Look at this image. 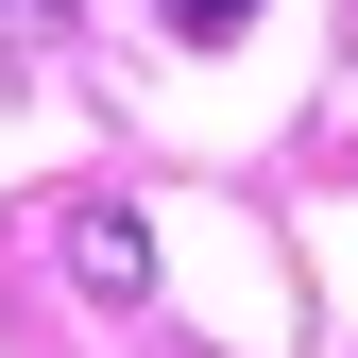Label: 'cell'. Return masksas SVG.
<instances>
[{
  "label": "cell",
  "instance_id": "obj_1",
  "mask_svg": "<svg viewBox=\"0 0 358 358\" xmlns=\"http://www.w3.org/2000/svg\"><path fill=\"white\" fill-rule=\"evenodd\" d=\"M69 273H85V290H154V239H137L120 205H85V222H69Z\"/></svg>",
  "mask_w": 358,
  "mask_h": 358
},
{
  "label": "cell",
  "instance_id": "obj_2",
  "mask_svg": "<svg viewBox=\"0 0 358 358\" xmlns=\"http://www.w3.org/2000/svg\"><path fill=\"white\" fill-rule=\"evenodd\" d=\"M154 17H171V34H188V52H222V34H239V17H256V0H154Z\"/></svg>",
  "mask_w": 358,
  "mask_h": 358
},
{
  "label": "cell",
  "instance_id": "obj_3",
  "mask_svg": "<svg viewBox=\"0 0 358 358\" xmlns=\"http://www.w3.org/2000/svg\"><path fill=\"white\" fill-rule=\"evenodd\" d=\"M52 17H69V0H0V52H17V34H52Z\"/></svg>",
  "mask_w": 358,
  "mask_h": 358
}]
</instances>
